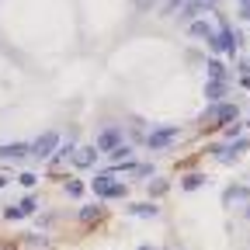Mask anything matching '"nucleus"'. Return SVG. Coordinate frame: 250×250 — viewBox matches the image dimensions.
Here are the masks:
<instances>
[{
    "mask_svg": "<svg viewBox=\"0 0 250 250\" xmlns=\"http://www.w3.org/2000/svg\"><path fill=\"white\" fill-rule=\"evenodd\" d=\"M240 118V108L229 104V101H219V104H208L205 115H202V125H208V129H226L229 122Z\"/></svg>",
    "mask_w": 250,
    "mask_h": 250,
    "instance_id": "f257e3e1",
    "label": "nucleus"
},
{
    "mask_svg": "<svg viewBox=\"0 0 250 250\" xmlns=\"http://www.w3.org/2000/svg\"><path fill=\"white\" fill-rule=\"evenodd\" d=\"M240 45H243V35H240V31H233L229 24H223V28L208 39V49H212V52H223V56H236Z\"/></svg>",
    "mask_w": 250,
    "mask_h": 250,
    "instance_id": "f03ea898",
    "label": "nucleus"
},
{
    "mask_svg": "<svg viewBox=\"0 0 250 250\" xmlns=\"http://www.w3.org/2000/svg\"><path fill=\"white\" fill-rule=\"evenodd\" d=\"M181 139V125H160V129H153L149 136H146V146L153 149V153H160V149H167L170 143H177Z\"/></svg>",
    "mask_w": 250,
    "mask_h": 250,
    "instance_id": "7ed1b4c3",
    "label": "nucleus"
},
{
    "mask_svg": "<svg viewBox=\"0 0 250 250\" xmlns=\"http://www.w3.org/2000/svg\"><path fill=\"white\" fill-rule=\"evenodd\" d=\"M59 149V132H42L35 143H31V156H35V160H52V153Z\"/></svg>",
    "mask_w": 250,
    "mask_h": 250,
    "instance_id": "20e7f679",
    "label": "nucleus"
},
{
    "mask_svg": "<svg viewBox=\"0 0 250 250\" xmlns=\"http://www.w3.org/2000/svg\"><path fill=\"white\" fill-rule=\"evenodd\" d=\"M122 139H125V132L118 129V125H108V129L98 136V143H94V146H98V153H111L115 146H122Z\"/></svg>",
    "mask_w": 250,
    "mask_h": 250,
    "instance_id": "39448f33",
    "label": "nucleus"
},
{
    "mask_svg": "<svg viewBox=\"0 0 250 250\" xmlns=\"http://www.w3.org/2000/svg\"><path fill=\"white\" fill-rule=\"evenodd\" d=\"M24 156H31V143H4L0 146V160H7V164L24 160Z\"/></svg>",
    "mask_w": 250,
    "mask_h": 250,
    "instance_id": "423d86ee",
    "label": "nucleus"
},
{
    "mask_svg": "<svg viewBox=\"0 0 250 250\" xmlns=\"http://www.w3.org/2000/svg\"><path fill=\"white\" fill-rule=\"evenodd\" d=\"M226 90H229V80H208L205 83V101L208 104H219L226 98Z\"/></svg>",
    "mask_w": 250,
    "mask_h": 250,
    "instance_id": "0eeeda50",
    "label": "nucleus"
},
{
    "mask_svg": "<svg viewBox=\"0 0 250 250\" xmlns=\"http://www.w3.org/2000/svg\"><path fill=\"white\" fill-rule=\"evenodd\" d=\"M73 164H77L80 170L94 167V164H98V146H83V149H77V153H73Z\"/></svg>",
    "mask_w": 250,
    "mask_h": 250,
    "instance_id": "6e6552de",
    "label": "nucleus"
},
{
    "mask_svg": "<svg viewBox=\"0 0 250 250\" xmlns=\"http://www.w3.org/2000/svg\"><path fill=\"white\" fill-rule=\"evenodd\" d=\"M111 184H115L111 174H98V177L90 181V191L98 195V198H108V195H111Z\"/></svg>",
    "mask_w": 250,
    "mask_h": 250,
    "instance_id": "1a4fd4ad",
    "label": "nucleus"
},
{
    "mask_svg": "<svg viewBox=\"0 0 250 250\" xmlns=\"http://www.w3.org/2000/svg\"><path fill=\"white\" fill-rule=\"evenodd\" d=\"M188 35H191V39H205V42H208V39L215 35V28H212L208 21H202V18H198V21L188 24Z\"/></svg>",
    "mask_w": 250,
    "mask_h": 250,
    "instance_id": "9d476101",
    "label": "nucleus"
},
{
    "mask_svg": "<svg viewBox=\"0 0 250 250\" xmlns=\"http://www.w3.org/2000/svg\"><path fill=\"white\" fill-rule=\"evenodd\" d=\"M181 11H184L181 18H184L188 24H191V21H198V14L205 11V0H184V4H181Z\"/></svg>",
    "mask_w": 250,
    "mask_h": 250,
    "instance_id": "9b49d317",
    "label": "nucleus"
},
{
    "mask_svg": "<svg viewBox=\"0 0 250 250\" xmlns=\"http://www.w3.org/2000/svg\"><path fill=\"white\" fill-rule=\"evenodd\" d=\"M247 198H250V188H243V184H233V188H226V191H223V202H226V205L247 202Z\"/></svg>",
    "mask_w": 250,
    "mask_h": 250,
    "instance_id": "f8f14e48",
    "label": "nucleus"
},
{
    "mask_svg": "<svg viewBox=\"0 0 250 250\" xmlns=\"http://www.w3.org/2000/svg\"><path fill=\"white\" fill-rule=\"evenodd\" d=\"M129 212L139 215V219H156V215H160V208H156L153 202H136V205H129Z\"/></svg>",
    "mask_w": 250,
    "mask_h": 250,
    "instance_id": "ddd939ff",
    "label": "nucleus"
},
{
    "mask_svg": "<svg viewBox=\"0 0 250 250\" xmlns=\"http://www.w3.org/2000/svg\"><path fill=\"white\" fill-rule=\"evenodd\" d=\"M205 73H208V80H229L226 66H223L219 59H208V62H205Z\"/></svg>",
    "mask_w": 250,
    "mask_h": 250,
    "instance_id": "4468645a",
    "label": "nucleus"
},
{
    "mask_svg": "<svg viewBox=\"0 0 250 250\" xmlns=\"http://www.w3.org/2000/svg\"><path fill=\"white\" fill-rule=\"evenodd\" d=\"M108 160H111V164H125V160H132V146H129V143L115 146V149L108 153Z\"/></svg>",
    "mask_w": 250,
    "mask_h": 250,
    "instance_id": "2eb2a0df",
    "label": "nucleus"
},
{
    "mask_svg": "<svg viewBox=\"0 0 250 250\" xmlns=\"http://www.w3.org/2000/svg\"><path fill=\"white\" fill-rule=\"evenodd\" d=\"M73 153H77L73 139H70V143H59V149L52 153V164H62V160H73Z\"/></svg>",
    "mask_w": 250,
    "mask_h": 250,
    "instance_id": "dca6fc26",
    "label": "nucleus"
},
{
    "mask_svg": "<svg viewBox=\"0 0 250 250\" xmlns=\"http://www.w3.org/2000/svg\"><path fill=\"white\" fill-rule=\"evenodd\" d=\"M205 181H208L205 174H188V177H181V188H184V191H198Z\"/></svg>",
    "mask_w": 250,
    "mask_h": 250,
    "instance_id": "f3484780",
    "label": "nucleus"
},
{
    "mask_svg": "<svg viewBox=\"0 0 250 250\" xmlns=\"http://www.w3.org/2000/svg\"><path fill=\"white\" fill-rule=\"evenodd\" d=\"M223 136H226V143H233V139H240V136H243V125H240V118L226 125V129H223Z\"/></svg>",
    "mask_w": 250,
    "mask_h": 250,
    "instance_id": "a211bd4d",
    "label": "nucleus"
},
{
    "mask_svg": "<svg viewBox=\"0 0 250 250\" xmlns=\"http://www.w3.org/2000/svg\"><path fill=\"white\" fill-rule=\"evenodd\" d=\"M101 215H104V208H101V205H87V208L80 212L83 223H94V219H101Z\"/></svg>",
    "mask_w": 250,
    "mask_h": 250,
    "instance_id": "6ab92c4d",
    "label": "nucleus"
},
{
    "mask_svg": "<svg viewBox=\"0 0 250 250\" xmlns=\"http://www.w3.org/2000/svg\"><path fill=\"white\" fill-rule=\"evenodd\" d=\"M18 208H21L24 215H31V212L39 208V198H35V195H28V198H21V202H18Z\"/></svg>",
    "mask_w": 250,
    "mask_h": 250,
    "instance_id": "aec40b11",
    "label": "nucleus"
},
{
    "mask_svg": "<svg viewBox=\"0 0 250 250\" xmlns=\"http://www.w3.org/2000/svg\"><path fill=\"white\" fill-rule=\"evenodd\" d=\"M125 195H129V181H115V184H111V195H108V198H125Z\"/></svg>",
    "mask_w": 250,
    "mask_h": 250,
    "instance_id": "412c9836",
    "label": "nucleus"
},
{
    "mask_svg": "<svg viewBox=\"0 0 250 250\" xmlns=\"http://www.w3.org/2000/svg\"><path fill=\"white\" fill-rule=\"evenodd\" d=\"M83 191H87L83 181H66V195H70V198H80Z\"/></svg>",
    "mask_w": 250,
    "mask_h": 250,
    "instance_id": "4be33fe9",
    "label": "nucleus"
},
{
    "mask_svg": "<svg viewBox=\"0 0 250 250\" xmlns=\"http://www.w3.org/2000/svg\"><path fill=\"white\" fill-rule=\"evenodd\" d=\"M18 184H24V188H35V184H39V177L31 174V170H24V174L18 177Z\"/></svg>",
    "mask_w": 250,
    "mask_h": 250,
    "instance_id": "5701e85b",
    "label": "nucleus"
},
{
    "mask_svg": "<svg viewBox=\"0 0 250 250\" xmlns=\"http://www.w3.org/2000/svg\"><path fill=\"white\" fill-rule=\"evenodd\" d=\"M4 219H11V223H14V219H24V212H21L18 205H7V208H4Z\"/></svg>",
    "mask_w": 250,
    "mask_h": 250,
    "instance_id": "b1692460",
    "label": "nucleus"
},
{
    "mask_svg": "<svg viewBox=\"0 0 250 250\" xmlns=\"http://www.w3.org/2000/svg\"><path fill=\"white\" fill-rule=\"evenodd\" d=\"M167 191V181H156V184H149V195H164Z\"/></svg>",
    "mask_w": 250,
    "mask_h": 250,
    "instance_id": "393cba45",
    "label": "nucleus"
},
{
    "mask_svg": "<svg viewBox=\"0 0 250 250\" xmlns=\"http://www.w3.org/2000/svg\"><path fill=\"white\" fill-rule=\"evenodd\" d=\"M132 174H136V177H149V174H153V167H149V164H139Z\"/></svg>",
    "mask_w": 250,
    "mask_h": 250,
    "instance_id": "a878e982",
    "label": "nucleus"
},
{
    "mask_svg": "<svg viewBox=\"0 0 250 250\" xmlns=\"http://www.w3.org/2000/svg\"><path fill=\"white\" fill-rule=\"evenodd\" d=\"M181 4H184V0H167V4H164V14H174Z\"/></svg>",
    "mask_w": 250,
    "mask_h": 250,
    "instance_id": "bb28decb",
    "label": "nucleus"
},
{
    "mask_svg": "<svg viewBox=\"0 0 250 250\" xmlns=\"http://www.w3.org/2000/svg\"><path fill=\"white\" fill-rule=\"evenodd\" d=\"M240 18L250 21V0H240Z\"/></svg>",
    "mask_w": 250,
    "mask_h": 250,
    "instance_id": "cd10ccee",
    "label": "nucleus"
},
{
    "mask_svg": "<svg viewBox=\"0 0 250 250\" xmlns=\"http://www.w3.org/2000/svg\"><path fill=\"white\" fill-rule=\"evenodd\" d=\"M240 73H243V77H250V59H243V62H240Z\"/></svg>",
    "mask_w": 250,
    "mask_h": 250,
    "instance_id": "c85d7f7f",
    "label": "nucleus"
},
{
    "mask_svg": "<svg viewBox=\"0 0 250 250\" xmlns=\"http://www.w3.org/2000/svg\"><path fill=\"white\" fill-rule=\"evenodd\" d=\"M136 7H143V11H146V7H153V0H136Z\"/></svg>",
    "mask_w": 250,
    "mask_h": 250,
    "instance_id": "c756f323",
    "label": "nucleus"
},
{
    "mask_svg": "<svg viewBox=\"0 0 250 250\" xmlns=\"http://www.w3.org/2000/svg\"><path fill=\"white\" fill-rule=\"evenodd\" d=\"M243 215H247V219H250V205H247V208H243Z\"/></svg>",
    "mask_w": 250,
    "mask_h": 250,
    "instance_id": "7c9ffc66",
    "label": "nucleus"
},
{
    "mask_svg": "<svg viewBox=\"0 0 250 250\" xmlns=\"http://www.w3.org/2000/svg\"><path fill=\"white\" fill-rule=\"evenodd\" d=\"M4 184H7V177H0V188H4Z\"/></svg>",
    "mask_w": 250,
    "mask_h": 250,
    "instance_id": "2f4dec72",
    "label": "nucleus"
},
{
    "mask_svg": "<svg viewBox=\"0 0 250 250\" xmlns=\"http://www.w3.org/2000/svg\"><path fill=\"white\" fill-rule=\"evenodd\" d=\"M139 250H153V247H139Z\"/></svg>",
    "mask_w": 250,
    "mask_h": 250,
    "instance_id": "473e14b6",
    "label": "nucleus"
},
{
    "mask_svg": "<svg viewBox=\"0 0 250 250\" xmlns=\"http://www.w3.org/2000/svg\"><path fill=\"white\" fill-rule=\"evenodd\" d=\"M205 4H215V0H205Z\"/></svg>",
    "mask_w": 250,
    "mask_h": 250,
    "instance_id": "72a5a7b5",
    "label": "nucleus"
},
{
    "mask_svg": "<svg viewBox=\"0 0 250 250\" xmlns=\"http://www.w3.org/2000/svg\"><path fill=\"white\" fill-rule=\"evenodd\" d=\"M247 129H250V122H247Z\"/></svg>",
    "mask_w": 250,
    "mask_h": 250,
    "instance_id": "f704fd0d",
    "label": "nucleus"
},
{
    "mask_svg": "<svg viewBox=\"0 0 250 250\" xmlns=\"http://www.w3.org/2000/svg\"><path fill=\"white\" fill-rule=\"evenodd\" d=\"M0 250H7V247H0Z\"/></svg>",
    "mask_w": 250,
    "mask_h": 250,
    "instance_id": "c9c22d12",
    "label": "nucleus"
}]
</instances>
